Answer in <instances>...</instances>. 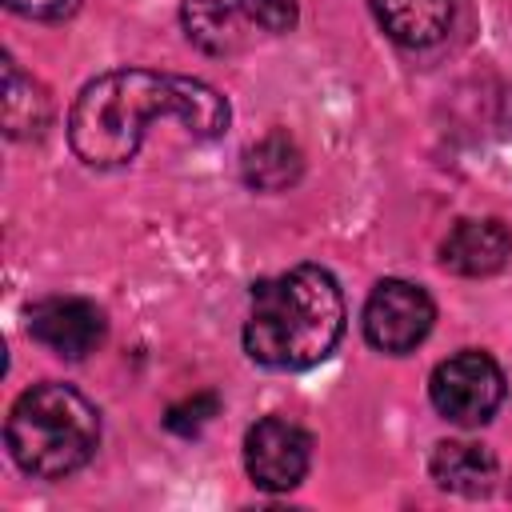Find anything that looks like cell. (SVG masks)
I'll return each instance as SVG.
<instances>
[{"instance_id":"7c38bea8","label":"cell","mask_w":512,"mask_h":512,"mask_svg":"<svg viewBox=\"0 0 512 512\" xmlns=\"http://www.w3.org/2000/svg\"><path fill=\"white\" fill-rule=\"evenodd\" d=\"M52 120V104L44 88L20 72L12 56H4V128L12 140H36Z\"/></svg>"},{"instance_id":"2e32d148","label":"cell","mask_w":512,"mask_h":512,"mask_svg":"<svg viewBox=\"0 0 512 512\" xmlns=\"http://www.w3.org/2000/svg\"><path fill=\"white\" fill-rule=\"evenodd\" d=\"M4 8L28 20H68L76 16L80 0H4Z\"/></svg>"},{"instance_id":"9a60e30c","label":"cell","mask_w":512,"mask_h":512,"mask_svg":"<svg viewBox=\"0 0 512 512\" xmlns=\"http://www.w3.org/2000/svg\"><path fill=\"white\" fill-rule=\"evenodd\" d=\"M252 24L268 32H292L296 28V0H232Z\"/></svg>"},{"instance_id":"e0dca14e","label":"cell","mask_w":512,"mask_h":512,"mask_svg":"<svg viewBox=\"0 0 512 512\" xmlns=\"http://www.w3.org/2000/svg\"><path fill=\"white\" fill-rule=\"evenodd\" d=\"M508 496H512V492H508Z\"/></svg>"},{"instance_id":"30bf717a","label":"cell","mask_w":512,"mask_h":512,"mask_svg":"<svg viewBox=\"0 0 512 512\" xmlns=\"http://www.w3.org/2000/svg\"><path fill=\"white\" fill-rule=\"evenodd\" d=\"M380 28L404 48H428L452 28V0H368Z\"/></svg>"},{"instance_id":"5b68a950","label":"cell","mask_w":512,"mask_h":512,"mask_svg":"<svg viewBox=\"0 0 512 512\" xmlns=\"http://www.w3.org/2000/svg\"><path fill=\"white\" fill-rule=\"evenodd\" d=\"M432 320H436V304L412 280H396L392 276V280H380L368 292V304H364V336H368V344L376 352H388V356L412 352L432 332Z\"/></svg>"},{"instance_id":"52a82bcc","label":"cell","mask_w":512,"mask_h":512,"mask_svg":"<svg viewBox=\"0 0 512 512\" xmlns=\"http://www.w3.org/2000/svg\"><path fill=\"white\" fill-rule=\"evenodd\" d=\"M28 332L48 352H56L64 360H84L88 352H96L104 344L108 320H104V312L92 300H80V296H48V300L32 304Z\"/></svg>"},{"instance_id":"8992f818","label":"cell","mask_w":512,"mask_h":512,"mask_svg":"<svg viewBox=\"0 0 512 512\" xmlns=\"http://www.w3.org/2000/svg\"><path fill=\"white\" fill-rule=\"evenodd\" d=\"M312 460V436L288 416H264L244 432V468L256 488L288 492L304 480Z\"/></svg>"},{"instance_id":"7a4b0ae2","label":"cell","mask_w":512,"mask_h":512,"mask_svg":"<svg viewBox=\"0 0 512 512\" xmlns=\"http://www.w3.org/2000/svg\"><path fill=\"white\" fill-rule=\"evenodd\" d=\"M344 336V296L328 268L296 264L252 284L244 352L280 372H300L332 356Z\"/></svg>"},{"instance_id":"3957f363","label":"cell","mask_w":512,"mask_h":512,"mask_svg":"<svg viewBox=\"0 0 512 512\" xmlns=\"http://www.w3.org/2000/svg\"><path fill=\"white\" fill-rule=\"evenodd\" d=\"M4 440L20 472L36 480H64L96 456L100 412L72 384L44 380L16 396L8 408Z\"/></svg>"},{"instance_id":"8fae6325","label":"cell","mask_w":512,"mask_h":512,"mask_svg":"<svg viewBox=\"0 0 512 512\" xmlns=\"http://www.w3.org/2000/svg\"><path fill=\"white\" fill-rule=\"evenodd\" d=\"M300 172H304V152L288 132H268L256 144H248L240 156V176L256 192H284L300 180Z\"/></svg>"},{"instance_id":"5bb4252c","label":"cell","mask_w":512,"mask_h":512,"mask_svg":"<svg viewBox=\"0 0 512 512\" xmlns=\"http://www.w3.org/2000/svg\"><path fill=\"white\" fill-rule=\"evenodd\" d=\"M216 412H220V396H216V392H196V396L172 404L168 416H164V424H168V432H176V436H196Z\"/></svg>"},{"instance_id":"277c9868","label":"cell","mask_w":512,"mask_h":512,"mask_svg":"<svg viewBox=\"0 0 512 512\" xmlns=\"http://www.w3.org/2000/svg\"><path fill=\"white\" fill-rule=\"evenodd\" d=\"M428 400L444 420L460 428H480L504 404V372L488 352L464 348L432 368Z\"/></svg>"},{"instance_id":"4fadbf2b","label":"cell","mask_w":512,"mask_h":512,"mask_svg":"<svg viewBox=\"0 0 512 512\" xmlns=\"http://www.w3.org/2000/svg\"><path fill=\"white\" fill-rule=\"evenodd\" d=\"M236 4H224V0H184L180 8V20H184V32L196 48H204L208 56H228L240 48V20H236Z\"/></svg>"},{"instance_id":"ba28073f","label":"cell","mask_w":512,"mask_h":512,"mask_svg":"<svg viewBox=\"0 0 512 512\" xmlns=\"http://www.w3.org/2000/svg\"><path fill=\"white\" fill-rule=\"evenodd\" d=\"M512 260V232L496 216L456 220L440 244V264L456 276H496Z\"/></svg>"},{"instance_id":"6da1fadb","label":"cell","mask_w":512,"mask_h":512,"mask_svg":"<svg viewBox=\"0 0 512 512\" xmlns=\"http://www.w3.org/2000/svg\"><path fill=\"white\" fill-rule=\"evenodd\" d=\"M156 120H176L192 136L216 140L224 136L232 108L204 80L116 68L80 88L68 112V144L88 168H124L140 152L144 132Z\"/></svg>"},{"instance_id":"9c48e42d","label":"cell","mask_w":512,"mask_h":512,"mask_svg":"<svg viewBox=\"0 0 512 512\" xmlns=\"http://www.w3.org/2000/svg\"><path fill=\"white\" fill-rule=\"evenodd\" d=\"M432 480L456 496H484L496 480V452L476 440H440L428 460Z\"/></svg>"}]
</instances>
